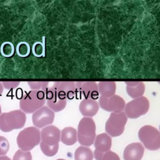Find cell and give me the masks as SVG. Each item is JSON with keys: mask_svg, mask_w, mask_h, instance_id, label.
Wrapping results in <instances>:
<instances>
[{"mask_svg": "<svg viewBox=\"0 0 160 160\" xmlns=\"http://www.w3.org/2000/svg\"><path fill=\"white\" fill-rule=\"evenodd\" d=\"M1 111H2V110H1V105H0V115L2 114V113H1Z\"/></svg>", "mask_w": 160, "mask_h": 160, "instance_id": "obj_31", "label": "cell"}, {"mask_svg": "<svg viewBox=\"0 0 160 160\" xmlns=\"http://www.w3.org/2000/svg\"><path fill=\"white\" fill-rule=\"evenodd\" d=\"M51 86L59 96L66 99L73 98L76 92L74 82H55Z\"/></svg>", "mask_w": 160, "mask_h": 160, "instance_id": "obj_12", "label": "cell"}, {"mask_svg": "<svg viewBox=\"0 0 160 160\" xmlns=\"http://www.w3.org/2000/svg\"><path fill=\"white\" fill-rule=\"evenodd\" d=\"M159 130H160V125H159Z\"/></svg>", "mask_w": 160, "mask_h": 160, "instance_id": "obj_33", "label": "cell"}, {"mask_svg": "<svg viewBox=\"0 0 160 160\" xmlns=\"http://www.w3.org/2000/svg\"><path fill=\"white\" fill-rule=\"evenodd\" d=\"M99 106L104 111L111 112H121L124 110L126 102L122 98L118 95H113L109 98L100 97Z\"/></svg>", "mask_w": 160, "mask_h": 160, "instance_id": "obj_10", "label": "cell"}, {"mask_svg": "<svg viewBox=\"0 0 160 160\" xmlns=\"http://www.w3.org/2000/svg\"><path fill=\"white\" fill-rule=\"evenodd\" d=\"M2 92H3V86L1 82H0V97L2 96Z\"/></svg>", "mask_w": 160, "mask_h": 160, "instance_id": "obj_30", "label": "cell"}, {"mask_svg": "<svg viewBox=\"0 0 160 160\" xmlns=\"http://www.w3.org/2000/svg\"><path fill=\"white\" fill-rule=\"evenodd\" d=\"M9 149V143L8 139L0 136V156H5Z\"/></svg>", "mask_w": 160, "mask_h": 160, "instance_id": "obj_26", "label": "cell"}, {"mask_svg": "<svg viewBox=\"0 0 160 160\" xmlns=\"http://www.w3.org/2000/svg\"><path fill=\"white\" fill-rule=\"evenodd\" d=\"M144 148L140 142H132L128 145L123 151L124 160H141Z\"/></svg>", "mask_w": 160, "mask_h": 160, "instance_id": "obj_14", "label": "cell"}, {"mask_svg": "<svg viewBox=\"0 0 160 160\" xmlns=\"http://www.w3.org/2000/svg\"><path fill=\"white\" fill-rule=\"evenodd\" d=\"M40 130L35 126L26 128L21 131L16 139L17 144L21 150L29 151L41 142Z\"/></svg>", "mask_w": 160, "mask_h": 160, "instance_id": "obj_4", "label": "cell"}, {"mask_svg": "<svg viewBox=\"0 0 160 160\" xmlns=\"http://www.w3.org/2000/svg\"><path fill=\"white\" fill-rule=\"evenodd\" d=\"M0 160H11V159L6 156H0Z\"/></svg>", "mask_w": 160, "mask_h": 160, "instance_id": "obj_29", "label": "cell"}, {"mask_svg": "<svg viewBox=\"0 0 160 160\" xmlns=\"http://www.w3.org/2000/svg\"><path fill=\"white\" fill-rule=\"evenodd\" d=\"M78 141L81 145L91 146L96 138V124L91 118L84 117L78 126Z\"/></svg>", "mask_w": 160, "mask_h": 160, "instance_id": "obj_5", "label": "cell"}, {"mask_svg": "<svg viewBox=\"0 0 160 160\" xmlns=\"http://www.w3.org/2000/svg\"><path fill=\"white\" fill-rule=\"evenodd\" d=\"M0 51L2 56H3L4 57L9 58L13 56L15 52V48L12 42L6 41L1 44L0 48Z\"/></svg>", "mask_w": 160, "mask_h": 160, "instance_id": "obj_21", "label": "cell"}, {"mask_svg": "<svg viewBox=\"0 0 160 160\" xmlns=\"http://www.w3.org/2000/svg\"><path fill=\"white\" fill-rule=\"evenodd\" d=\"M40 148L46 156H54L58 151L61 141V131L55 126L50 125L41 131Z\"/></svg>", "mask_w": 160, "mask_h": 160, "instance_id": "obj_1", "label": "cell"}, {"mask_svg": "<svg viewBox=\"0 0 160 160\" xmlns=\"http://www.w3.org/2000/svg\"><path fill=\"white\" fill-rule=\"evenodd\" d=\"M149 109V101L145 96L133 99L126 104L124 112L127 118L136 119L146 114Z\"/></svg>", "mask_w": 160, "mask_h": 160, "instance_id": "obj_8", "label": "cell"}, {"mask_svg": "<svg viewBox=\"0 0 160 160\" xmlns=\"http://www.w3.org/2000/svg\"><path fill=\"white\" fill-rule=\"evenodd\" d=\"M16 50L18 55L22 58L27 57L31 52L30 46L26 42H21L18 43Z\"/></svg>", "mask_w": 160, "mask_h": 160, "instance_id": "obj_23", "label": "cell"}, {"mask_svg": "<svg viewBox=\"0 0 160 160\" xmlns=\"http://www.w3.org/2000/svg\"><path fill=\"white\" fill-rule=\"evenodd\" d=\"M76 91H79L85 99L96 100L99 95L98 84L96 82H76Z\"/></svg>", "mask_w": 160, "mask_h": 160, "instance_id": "obj_13", "label": "cell"}, {"mask_svg": "<svg viewBox=\"0 0 160 160\" xmlns=\"http://www.w3.org/2000/svg\"><path fill=\"white\" fill-rule=\"evenodd\" d=\"M138 138L148 150L156 151L160 148V131L152 126L141 127L138 131Z\"/></svg>", "mask_w": 160, "mask_h": 160, "instance_id": "obj_6", "label": "cell"}, {"mask_svg": "<svg viewBox=\"0 0 160 160\" xmlns=\"http://www.w3.org/2000/svg\"><path fill=\"white\" fill-rule=\"evenodd\" d=\"M54 116V112L47 106H44L32 114V123L37 128H45L52 124Z\"/></svg>", "mask_w": 160, "mask_h": 160, "instance_id": "obj_9", "label": "cell"}, {"mask_svg": "<svg viewBox=\"0 0 160 160\" xmlns=\"http://www.w3.org/2000/svg\"><path fill=\"white\" fill-rule=\"evenodd\" d=\"M26 121V115L21 109L3 112L0 115V130L8 132L23 128Z\"/></svg>", "mask_w": 160, "mask_h": 160, "instance_id": "obj_3", "label": "cell"}, {"mask_svg": "<svg viewBox=\"0 0 160 160\" xmlns=\"http://www.w3.org/2000/svg\"><path fill=\"white\" fill-rule=\"evenodd\" d=\"M3 88L11 90L16 88L20 84L19 81H2L1 82Z\"/></svg>", "mask_w": 160, "mask_h": 160, "instance_id": "obj_28", "label": "cell"}, {"mask_svg": "<svg viewBox=\"0 0 160 160\" xmlns=\"http://www.w3.org/2000/svg\"><path fill=\"white\" fill-rule=\"evenodd\" d=\"M12 160H32L31 153L30 151L18 150L15 152Z\"/></svg>", "mask_w": 160, "mask_h": 160, "instance_id": "obj_25", "label": "cell"}, {"mask_svg": "<svg viewBox=\"0 0 160 160\" xmlns=\"http://www.w3.org/2000/svg\"><path fill=\"white\" fill-rule=\"evenodd\" d=\"M44 46L40 42H36L33 44L32 47V53L36 57H41L42 56V54L44 52Z\"/></svg>", "mask_w": 160, "mask_h": 160, "instance_id": "obj_27", "label": "cell"}, {"mask_svg": "<svg viewBox=\"0 0 160 160\" xmlns=\"http://www.w3.org/2000/svg\"><path fill=\"white\" fill-rule=\"evenodd\" d=\"M44 93L47 106L54 112L61 111L66 108L67 99L59 96L52 86H49Z\"/></svg>", "mask_w": 160, "mask_h": 160, "instance_id": "obj_11", "label": "cell"}, {"mask_svg": "<svg viewBox=\"0 0 160 160\" xmlns=\"http://www.w3.org/2000/svg\"><path fill=\"white\" fill-rule=\"evenodd\" d=\"M94 156L96 160H120L119 156L111 151L101 154L94 152Z\"/></svg>", "mask_w": 160, "mask_h": 160, "instance_id": "obj_22", "label": "cell"}, {"mask_svg": "<svg viewBox=\"0 0 160 160\" xmlns=\"http://www.w3.org/2000/svg\"><path fill=\"white\" fill-rule=\"evenodd\" d=\"M78 141L77 130L72 127H66L61 132V141L67 146H72Z\"/></svg>", "mask_w": 160, "mask_h": 160, "instance_id": "obj_18", "label": "cell"}, {"mask_svg": "<svg viewBox=\"0 0 160 160\" xmlns=\"http://www.w3.org/2000/svg\"><path fill=\"white\" fill-rule=\"evenodd\" d=\"M128 118L124 112H111L105 124V131L110 137L121 135L125 129Z\"/></svg>", "mask_w": 160, "mask_h": 160, "instance_id": "obj_7", "label": "cell"}, {"mask_svg": "<svg viewBox=\"0 0 160 160\" xmlns=\"http://www.w3.org/2000/svg\"><path fill=\"white\" fill-rule=\"evenodd\" d=\"M112 144L111 138L107 133H101L96 136L94 140L95 150L94 152L104 153L110 151Z\"/></svg>", "mask_w": 160, "mask_h": 160, "instance_id": "obj_16", "label": "cell"}, {"mask_svg": "<svg viewBox=\"0 0 160 160\" xmlns=\"http://www.w3.org/2000/svg\"><path fill=\"white\" fill-rule=\"evenodd\" d=\"M126 89L128 94L132 98L135 99L142 96L145 91V85L141 81L125 82Z\"/></svg>", "mask_w": 160, "mask_h": 160, "instance_id": "obj_17", "label": "cell"}, {"mask_svg": "<svg viewBox=\"0 0 160 160\" xmlns=\"http://www.w3.org/2000/svg\"><path fill=\"white\" fill-rule=\"evenodd\" d=\"M93 154L88 147L79 146L74 152V160H92Z\"/></svg>", "mask_w": 160, "mask_h": 160, "instance_id": "obj_20", "label": "cell"}, {"mask_svg": "<svg viewBox=\"0 0 160 160\" xmlns=\"http://www.w3.org/2000/svg\"><path fill=\"white\" fill-rule=\"evenodd\" d=\"M56 160H66V159H58Z\"/></svg>", "mask_w": 160, "mask_h": 160, "instance_id": "obj_32", "label": "cell"}, {"mask_svg": "<svg viewBox=\"0 0 160 160\" xmlns=\"http://www.w3.org/2000/svg\"><path fill=\"white\" fill-rule=\"evenodd\" d=\"M99 94L101 97L109 98L115 94L116 85L113 81H100L98 84Z\"/></svg>", "mask_w": 160, "mask_h": 160, "instance_id": "obj_19", "label": "cell"}, {"mask_svg": "<svg viewBox=\"0 0 160 160\" xmlns=\"http://www.w3.org/2000/svg\"><path fill=\"white\" fill-rule=\"evenodd\" d=\"M99 104L94 99H84L81 101L79 109L80 112L84 117L92 118L95 116L99 111Z\"/></svg>", "mask_w": 160, "mask_h": 160, "instance_id": "obj_15", "label": "cell"}, {"mask_svg": "<svg viewBox=\"0 0 160 160\" xmlns=\"http://www.w3.org/2000/svg\"><path fill=\"white\" fill-rule=\"evenodd\" d=\"M28 84L31 90H41L45 92L49 87V82L47 81H30Z\"/></svg>", "mask_w": 160, "mask_h": 160, "instance_id": "obj_24", "label": "cell"}, {"mask_svg": "<svg viewBox=\"0 0 160 160\" xmlns=\"http://www.w3.org/2000/svg\"><path fill=\"white\" fill-rule=\"evenodd\" d=\"M46 102V96L41 90H31L25 93L19 101L20 109L25 114L34 113L44 106Z\"/></svg>", "mask_w": 160, "mask_h": 160, "instance_id": "obj_2", "label": "cell"}]
</instances>
